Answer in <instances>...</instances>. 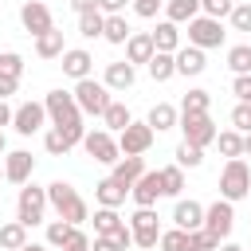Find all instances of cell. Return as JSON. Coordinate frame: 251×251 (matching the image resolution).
I'll return each instance as SVG.
<instances>
[{"label":"cell","instance_id":"6da1fadb","mask_svg":"<svg viewBox=\"0 0 251 251\" xmlns=\"http://www.w3.org/2000/svg\"><path fill=\"white\" fill-rule=\"evenodd\" d=\"M43 110H47V118H51V129H59L71 145H82L86 126H82V110H78V102H75L71 90H47Z\"/></svg>","mask_w":251,"mask_h":251},{"label":"cell","instance_id":"7a4b0ae2","mask_svg":"<svg viewBox=\"0 0 251 251\" xmlns=\"http://www.w3.org/2000/svg\"><path fill=\"white\" fill-rule=\"evenodd\" d=\"M47 208H55V216L67 220L71 227H78V224L90 220V208H86V200L78 196V188L71 180H51L47 184Z\"/></svg>","mask_w":251,"mask_h":251},{"label":"cell","instance_id":"3957f363","mask_svg":"<svg viewBox=\"0 0 251 251\" xmlns=\"http://www.w3.org/2000/svg\"><path fill=\"white\" fill-rule=\"evenodd\" d=\"M247 192H251V169H247L243 157H235V161H227V165L220 169V200L235 204V200H243Z\"/></svg>","mask_w":251,"mask_h":251},{"label":"cell","instance_id":"277c9868","mask_svg":"<svg viewBox=\"0 0 251 251\" xmlns=\"http://www.w3.org/2000/svg\"><path fill=\"white\" fill-rule=\"evenodd\" d=\"M43 216H47V188L27 180L20 188V196H16V220L24 227H35V224H43Z\"/></svg>","mask_w":251,"mask_h":251},{"label":"cell","instance_id":"5b68a950","mask_svg":"<svg viewBox=\"0 0 251 251\" xmlns=\"http://www.w3.org/2000/svg\"><path fill=\"white\" fill-rule=\"evenodd\" d=\"M75 102H78V110H82V118L90 114V118H102L106 114V106L114 102L110 98V90H106V82H98V78H82V82H75Z\"/></svg>","mask_w":251,"mask_h":251},{"label":"cell","instance_id":"8992f818","mask_svg":"<svg viewBox=\"0 0 251 251\" xmlns=\"http://www.w3.org/2000/svg\"><path fill=\"white\" fill-rule=\"evenodd\" d=\"M180 133H184V141L188 145H196V149H208L212 141H216V122H212V114H180Z\"/></svg>","mask_w":251,"mask_h":251},{"label":"cell","instance_id":"52a82bcc","mask_svg":"<svg viewBox=\"0 0 251 251\" xmlns=\"http://www.w3.org/2000/svg\"><path fill=\"white\" fill-rule=\"evenodd\" d=\"M153 141H157V133H153L145 122H129V126L118 133V153H122V157H141V153H149Z\"/></svg>","mask_w":251,"mask_h":251},{"label":"cell","instance_id":"ba28073f","mask_svg":"<svg viewBox=\"0 0 251 251\" xmlns=\"http://www.w3.org/2000/svg\"><path fill=\"white\" fill-rule=\"evenodd\" d=\"M224 24L220 20H208V16H196V20H188V43L192 47H200V51H212V47H220L224 43Z\"/></svg>","mask_w":251,"mask_h":251},{"label":"cell","instance_id":"9c48e42d","mask_svg":"<svg viewBox=\"0 0 251 251\" xmlns=\"http://www.w3.org/2000/svg\"><path fill=\"white\" fill-rule=\"evenodd\" d=\"M129 231H133V247H157V239H161V224H157V212L153 208H137L133 216H129Z\"/></svg>","mask_w":251,"mask_h":251},{"label":"cell","instance_id":"30bf717a","mask_svg":"<svg viewBox=\"0 0 251 251\" xmlns=\"http://www.w3.org/2000/svg\"><path fill=\"white\" fill-rule=\"evenodd\" d=\"M82 149H86V157H94L98 165H114V161L122 157V153H118V137L106 133V129H86Z\"/></svg>","mask_w":251,"mask_h":251},{"label":"cell","instance_id":"8fae6325","mask_svg":"<svg viewBox=\"0 0 251 251\" xmlns=\"http://www.w3.org/2000/svg\"><path fill=\"white\" fill-rule=\"evenodd\" d=\"M231 227H235V204L216 200V204H208V208H204V231H212L220 243L231 235Z\"/></svg>","mask_w":251,"mask_h":251},{"label":"cell","instance_id":"7c38bea8","mask_svg":"<svg viewBox=\"0 0 251 251\" xmlns=\"http://www.w3.org/2000/svg\"><path fill=\"white\" fill-rule=\"evenodd\" d=\"M43 126H47V110H43V102H24V106L12 110V129H16L20 137L39 133Z\"/></svg>","mask_w":251,"mask_h":251},{"label":"cell","instance_id":"4fadbf2b","mask_svg":"<svg viewBox=\"0 0 251 251\" xmlns=\"http://www.w3.org/2000/svg\"><path fill=\"white\" fill-rule=\"evenodd\" d=\"M20 24H24V31H27V35H43V31H51V27H55L51 8H47L43 0H24V4H20Z\"/></svg>","mask_w":251,"mask_h":251},{"label":"cell","instance_id":"5bb4252c","mask_svg":"<svg viewBox=\"0 0 251 251\" xmlns=\"http://www.w3.org/2000/svg\"><path fill=\"white\" fill-rule=\"evenodd\" d=\"M31 173H35V157L27 153V149H12V153H4V180L8 184H27L31 180Z\"/></svg>","mask_w":251,"mask_h":251},{"label":"cell","instance_id":"9a60e30c","mask_svg":"<svg viewBox=\"0 0 251 251\" xmlns=\"http://www.w3.org/2000/svg\"><path fill=\"white\" fill-rule=\"evenodd\" d=\"M129 196H133L137 208H153V204L161 200V169H145V173L137 176V184L129 188Z\"/></svg>","mask_w":251,"mask_h":251},{"label":"cell","instance_id":"2e32d148","mask_svg":"<svg viewBox=\"0 0 251 251\" xmlns=\"http://www.w3.org/2000/svg\"><path fill=\"white\" fill-rule=\"evenodd\" d=\"M63 63V75L67 78H75V82H82V78H90V67H94V55L86 51V47H67L63 55H59Z\"/></svg>","mask_w":251,"mask_h":251},{"label":"cell","instance_id":"e0dca14e","mask_svg":"<svg viewBox=\"0 0 251 251\" xmlns=\"http://www.w3.org/2000/svg\"><path fill=\"white\" fill-rule=\"evenodd\" d=\"M110 169H114V173H110V180H114L118 188H126V192H129V188L137 184V176L145 173V157H118Z\"/></svg>","mask_w":251,"mask_h":251},{"label":"cell","instance_id":"ac0fdd59","mask_svg":"<svg viewBox=\"0 0 251 251\" xmlns=\"http://www.w3.org/2000/svg\"><path fill=\"white\" fill-rule=\"evenodd\" d=\"M173 227H180V231H200V227H204V204H196V200H176V208H173Z\"/></svg>","mask_w":251,"mask_h":251},{"label":"cell","instance_id":"d6986e66","mask_svg":"<svg viewBox=\"0 0 251 251\" xmlns=\"http://www.w3.org/2000/svg\"><path fill=\"white\" fill-rule=\"evenodd\" d=\"M173 63H176V75H184V78H196V75H204V67H208L204 51L192 47V43H184V47L173 55Z\"/></svg>","mask_w":251,"mask_h":251},{"label":"cell","instance_id":"ffe728a7","mask_svg":"<svg viewBox=\"0 0 251 251\" xmlns=\"http://www.w3.org/2000/svg\"><path fill=\"white\" fill-rule=\"evenodd\" d=\"M106 90L114 94V90H129L133 82H137V67L133 63H126V59H118V63H106Z\"/></svg>","mask_w":251,"mask_h":251},{"label":"cell","instance_id":"44dd1931","mask_svg":"<svg viewBox=\"0 0 251 251\" xmlns=\"http://www.w3.org/2000/svg\"><path fill=\"white\" fill-rule=\"evenodd\" d=\"M149 35H153V51H165V55H176V51H180V27H176V24L161 20Z\"/></svg>","mask_w":251,"mask_h":251},{"label":"cell","instance_id":"7402d4cb","mask_svg":"<svg viewBox=\"0 0 251 251\" xmlns=\"http://www.w3.org/2000/svg\"><path fill=\"white\" fill-rule=\"evenodd\" d=\"M153 55H157V51H153V35H149V31H133V35L126 39V63L137 67V63H149Z\"/></svg>","mask_w":251,"mask_h":251},{"label":"cell","instance_id":"603a6c76","mask_svg":"<svg viewBox=\"0 0 251 251\" xmlns=\"http://www.w3.org/2000/svg\"><path fill=\"white\" fill-rule=\"evenodd\" d=\"M176 122H180V110L169 106V102H157V106L149 110V118H145V126H149L153 133H165V129H173Z\"/></svg>","mask_w":251,"mask_h":251},{"label":"cell","instance_id":"cb8c5ba5","mask_svg":"<svg viewBox=\"0 0 251 251\" xmlns=\"http://www.w3.org/2000/svg\"><path fill=\"white\" fill-rule=\"evenodd\" d=\"M200 16V0H165V20L169 24H188V20H196Z\"/></svg>","mask_w":251,"mask_h":251},{"label":"cell","instance_id":"d4e9b609","mask_svg":"<svg viewBox=\"0 0 251 251\" xmlns=\"http://www.w3.org/2000/svg\"><path fill=\"white\" fill-rule=\"evenodd\" d=\"M63 51H67V43H63V31H59V27L35 35V55H39V59H59Z\"/></svg>","mask_w":251,"mask_h":251},{"label":"cell","instance_id":"484cf974","mask_svg":"<svg viewBox=\"0 0 251 251\" xmlns=\"http://www.w3.org/2000/svg\"><path fill=\"white\" fill-rule=\"evenodd\" d=\"M94 200H98V208H122V204H126V188H118V184L106 176V180L94 184Z\"/></svg>","mask_w":251,"mask_h":251},{"label":"cell","instance_id":"4316f807","mask_svg":"<svg viewBox=\"0 0 251 251\" xmlns=\"http://www.w3.org/2000/svg\"><path fill=\"white\" fill-rule=\"evenodd\" d=\"M0 247H4V251H20V247H27V227H24L20 220L0 224Z\"/></svg>","mask_w":251,"mask_h":251},{"label":"cell","instance_id":"83f0119b","mask_svg":"<svg viewBox=\"0 0 251 251\" xmlns=\"http://www.w3.org/2000/svg\"><path fill=\"white\" fill-rule=\"evenodd\" d=\"M133 35V27H129V20L126 16H106V27H102V39L106 43H118V47H126V39Z\"/></svg>","mask_w":251,"mask_h":251},{"label":"cell","instance_id":"f1b7e54d","mask_svg":"<svg viewBox=\"0 0 251 251\" xmlns=\"http://www.w3.org/2000/svg\"><path fill=\"white\" fill-rule=\"evenodd\" d=\"M180 192H184V169L180 165H165L161 169V196L180 200Z\"/></svg>","mask_w":251,"mask_h":251},{"label":"cell","instance_id":"f546056e","mask_svg":"<svg viewBox=\"0 0 251 251\" xmlns=\"http://www.w3.org/2000/svg\"><path fill=\"white\" fill-rule=\"evenodd\" d=\"M129 122H133V118H129L126 102H110V106H106V114H102V126H106V133H122Z\"/></svg>","mask_w":251,"mask_h":251},{"label":"cell","instance_id":"4dcf8cb0","mask_svg":"<svg viewBox=\"0 0 251 251\" xmlns=\"http://www.w3.org/2000/svg\"><path fill=\"white\" fill-rule=\"evenodd\" d=\"M90 220H94V235H114V231L126 224V220L118 216V208H94Z\"/></svg>","mask_w":251,"mask_h":251},{"label":"cell","instance_id":"1f68e13d","mask_svg":"<svg viewBox=\"0 0 251 251\" xmlns=\"http://www.w3.org/2000/svg\"><path fill=\"white\" fill-rule=\"evenodd\" d=\"M102 27H106V16L98 8H90V12L78 16V35L82 39H102Z\"/></svg>","mask_w":251,"mask_h":251},{"label":"cell","instance_id":"d6a6232c","mask_svg":"<svg viewBox=\"0 0 251 251\" xmlns=\"http://www.w3.org/2000/svg\"><path fill=\"white\" fill-rule=\"evenodd\" d=\"M145 67H149V78H153V82H169V78L176 75V63H173V55H165V51H157Z\"/></svg>","mask_w":251,"mask_h":251},{"label":"cell","instance_id":"836d02e7","mask_svg":"<svg viewBox=\"0 0 251 251\" xmlns=\"http://www.w3.org/2000/svg\"><path fill=\"white\" fill-rule=\"evenodd\" d=\"M212 145H220V153H224L227 161H235V157H243V133H235V129H220Z\"/></svg>","mask_w":251,"mask_h":251},{"label":"cell","instance_id":"e575fe53","mask_svg":"<svg viewBox=\"0 0 251 251\" xmlns=\"http://www.w3.org/2000/svg\"><path fill=\"white\" fill-rule=\"evenodd\" d=\"M208 106H212V94L200 90V86H192V90L180 98V114H208Z\"/></svg>","mask_w":251,"mask_h":251},{"label":"cell","instance_id":"d590c367","mask_svg":"<svg viewBox=\"0 0 251 251\" xmlns=\"http://www.w3.org/2000/svg\"><path fill=\"white\" fill-rule=\"evenodd\" d=\"M227 67H231L235 75H251V43L227 47Z\"/></svg>","mask_w":251,"mask_h":251},{"label":"cell","instance_id":"8d00e7d4","mask_svg":"<svg viewBox=\"0 0 251 251\" xmlns=\"http://www.w3.org/2000/svg\"><path fill=\"white\" fill-rule=\"evenodd\" d=\"M157 247H161V251H192V239H188V231H180V227H169V231H161Z\"/></svg>","mask_w":251,"mask_h":251},{"label":"cell","instance_id":"74e56055","mask_svg":"<svg viewBox=\"0 0 251 251\" xmlns=\"http://www.w3.org/2000/svg\"><path fill=\"white\" fill-rule=\"evenodd\" d=\"M173 157H176L173 165H180V169H200V165H204V149H196V145H188V141H180Z\"/></svg>","mask_w":251,"mask_h":251},{"label":"cell","instance_id":"f35d334b","mask_svg":"<svg viewBox=\"0 0 251 251\" xmlns=\"http://www.w3.org/2000/svg\"><path fill=\"white\" fill-rule=\"evenodd\" d=\"M43 149H47L51 157H67V153H71L75 145H71V141H67V137L59 133V129H47V133H43Z\"/></svg>","mask_w":251,"mask_h":251},{"label":"cell","instance_id":"ab89813d","mask_svg":"<svg viewBox=\"0 0 251 251\" xmlns=\"http://www.w3.org/2000/svg\"><path fill=\"white\" fill-rule=\"evenodd\" d=\"M71 235H75V227H71L67 220H51V224H47V247H63Z\"/></svg>","mask_w":251,"mask_h":251},{"label":"cell","instance_id":"60d3db41","mask_svg":"<svg viewBox=\"0 0 251 251\" xmlns=\"http://www.w3.org/2000/svg\"><path fill=\"white\" fill-rule=\"evenodd\" d=\"M231 8H235V0H200V16H208V20H227Z\"/></svg>","mask_w":251,"mask_h":251},{"label":"cell","instance_id":"b9f144b4","mask_svg":"<svg viewBox=\"0 0 251 251\" xmlns=\"http://www.w3.org/2000/svg\"><path fill=\"white\" fill-rule=\"evenodd\" d=\"M0 75L20 78V75H24V55H20V51H4V55H0Z\"/></svg>","mask_w":251,"mask_h":251},{"label":"cell","instance_id":"7bdbcfd3","mask_svg":"<svg viewBox=\"0 0 251 251\" xmlns=\"http://www.w3.org/2000/svg\"><path fill=\"white\" fill-rule=\"evenodd\" d=\"M231 129H235V133H251V102H235V110H231Z\"/></svg>","mask_w":251,"mask_h":251},{"label":"cell","instance_id":"ee69618b","mask_svg":"<svg viewBox=\"0 0 251 251\" xmlns=\"http://www.w3.org/2000/svg\"><path fill=\"white\" fill-rule=\"evenodd\" d=\"M188 239H192V251H220V239L212 235V231H188Z\"/></svg>","mask_w":251,"mask_h":251},{"label":"cell","instance_id":"f6af8a7d","mask_svg":"<svg viewBox=\"0 0 251 251\" xmlns=\"http://www.w3.org/2000/svg\"><path fill=\"white\" fill-rule=\"evenodd\" d=\"M227 20H231V31H251V4H235Z\"/></svg>","mask_w":251,"mask_h":251},{"label":"cell","instance_id":"bcb514c9","mask_svg":"<svg viewBox=\"0 0 251 251\" xmlns=\"http://www.w3.org/2000/svg\"><path fill=\"white\" fill-rule=\"evenodd\" d=\"M133 12L141 20H157V12H165V0H133Z\"/></svg>","mask_w":251,"mask_h":251},{"label":"cell","instance_id":"7dc6e473","mask_svg":"<svg viewBox=\"0 0 251 251\" xmlns=\"http://www.w3.org/2000/svg\"><path fill=\"white\" fill-rule=\"evenodd\" d=\"M231 94H235L239 102H251V75H235V78H231Z\"/></svg>","mask_w":251,"mask_h":251},{"label":"cell","instance_id":"c3c4849f","mask_svg":"<svg viewBox=\"0 0 251 251\" xmlns=\"http://www.w3.org/2000/svg\"><path fill=\"white\" fill-rule=\"evenodd\" d=\"M126 4H133V0H98V12L102 16H126Z\"/></svg>","mask_w":251,"mask_h":251},{"label":"cell","instance_id":"681fc988","mask_svg":"<svg viewBox=\"0 0 251 251\" xmlns=\"http://www.w3.org/2000/svg\"><path fill=\"white\" fill-rule=\"evenodd\" d=\"M63 251H90V239H86V235H82V231L75 227V235H71V239L63 243Z\"/></svg>","mask_w":251,"mask_h":251},{"label":"cell","instance_id":"f907efd6","mask_svg":"<svg viewBox=\"0 0 251 251\" xmlns=\"http://www.w3.org/2000/svg\"><path fill=\"white\" fill-rule=\"evenodd\" d=\"M110 239H114V243H118L122 251H126V247H133V231H129V224H122V227H118V231H114Z\"/></svg>","mask_w":251,"mask_h":251},{"label":"cell","instance_id":"816d5d0a","mask_svg":"<svg viewBox=\"0 0 251 251\" xmlns=\"http://www.w3.org/2000/svg\"><path fill=\"white\" fill-rule=\"evenodd\" d=\"M90 251H122V247H118L110 235H94V239H90Z\"/></svg>","mask_w":251,"mask_h":251},{"label":"cell","instance_id":"f5cc1de1","mask_svg":"<svg viewBox=\"0 0 251 251\" xmlns=\"http://www.w3.org/2000/svg\"><path fill=\"white\" fill-rule=\"evenodd\" d=\"M16 86H20V78H8V75H0V98H4V102L16 94Z\"/></svg>","mask_w":251,"mask_h":251},{"label":"cell","instance_id":"db71d44e","mask_svg":"<svg viewBox=\"0 0 251 251\" xmlns=\"http://www.w3.org/2000/svg\"><path fill=\"white\" fill-rule=\"evenodd\" d=\"M90 8H98V0H71V12H75V16H82V12H90Z\"/></svg>","mask_w":251,"mask_h":251},{"label":"cell","instance_id":"11a10c76","mask_svg":"<svg viewBox=\"0 0 251 251\" xmlns=\"http://www.w3.org/2000/svg\"><path fill=\"white\" fill-rule=\"evenodd\" d=\"M4 126H12V106L0 98V129H4Z\"/></svg>","mask_w":251,"mask_h":251},{"label":"cell","instance_id":"9f6ffc18","mask_svg":"<svg viewBox=\"0 0 251 251\" xmlns=\"http://www.w3.org/2000/svg\"><path fill=\"white\" fill-rule=\"evenodd\" d=\"M220 251H247V247H239V243H227V239H224V243H220Z\"/></svg>","mask_w":251,"mask_h":251},{"label":"cell","instance_id":"6f0895ef","mask_svg":"<svg viewBox=\"0 0 251 251\" xmlns=\"http://www.w3.org/2000/svg\"><path fill=\"white\" fill-rule=\"evenodd\" d=\"M243 157H251V133H243Z\"/></svg>","mask_w":251,"mask_h":251},{"label":"cell","instance_id":"680465c9","mask_svg":"<svg viewBox=\"0 0 251 251\" xmlns=\"http://www.w3.org/2000/svg\"><path fill=\"white\" fill-rule=\"evenodd\" d=\"M20 251H47L43 243H27V247H20Z\"/></svg>","mask_w":251,"mask_h":251},{"label":"cell","instance_id":"91938a15","mask_svg":"<svg viewBox=\"0 0 251 251\" xmlns=\"http://www.w3.org/2000/svg\"><path fill=\"white\" fill-rule=\"evenodd\" d=\"M8 153V141H4V129H0V157Z\"/></svg>","mask_w":251,"mask_h":251},{"label":"cell","instance_id":"94428289","mask_svg":"<svg viewBox=\"0 0 251 251\" xmlns=\"http://www.w3.org/2000/svg\"><path fill=\"white\" fill-rule=\"evenodd\" d=\"M0 180H4V157H0Z\"/></svg>","mask_w":251,"mask_h":251}]
</instances>
